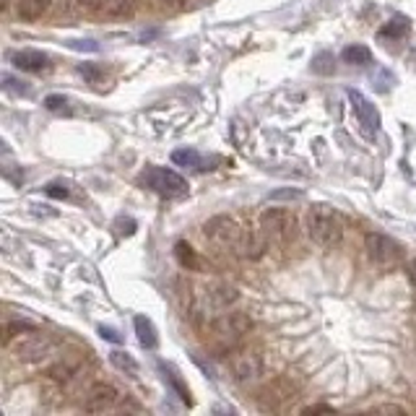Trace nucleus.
Returning a JSON list of instances; mask_svg holds the SVG:
<instances>
[{"label":"nucleus","mask_w":416,"mask_h":416,"mask_svg":"<svg viewBox=\"0 0 416 416\" xmlns=\"http://www.w3.org/2000/svg\"><path fill=\"white\" fill-rule=\"evenodd\" d=\"M307 235L318 247L333 250L338 247L341 240H343V219L336 208L326 203L312 206L307 211Z\"/></svg>","instance_id":"f257e3e1"},{"label":"nucleus","mask_w":416,"mask_h":416,"mask_svg":"<svg viewBox=\"0 0 416 416\" xmlns=\"http://www.w3.org/2000/svg\"><path fill=\"white\" fill-rule=\"evenodd\" d=\"M250 328H252V320L245 312H224L203 333H206V341L216 351L229 354L232 348H237V343L242 341L245 333H250Z\"/></svg>","instance_id":"f03ea898"},{"label":"nucleus","mask_w":416,"mask_h":416,"mask_svg":"<svg viewBox=\"0 0 416 416\" xmlns=\"http://www.w3.org/2000/svg\"><path fill=\"white\" fill-rule=\"evenodd\" d=\"M260 232L268 245H292L299 235V221L289 208H265L260 216Z\"/></svg>","instance_id":"7ed1b4c3"},{"label":"nucleus","mask_w":416,"mask_h":416,"mask_svg":"<svg viewBox=\"0 0 416 416\" xmlns=\"http://www.w3.org/2000/svg\"><path fill=\"white\" fill-rule=\"evenodd\" d=\"M227 364L240 385H255L265 375V359L255 348H232L227 354Z\"/></svg>","instance_id":"20e7f679"},{"label":"nucleus","mask_w":416,"mask_h":416,"mask_svg":"<svg viewBox=\"0 0 416 416\" xmlns=\"http://www.w3.org/2000/svg\"><path fill=\"white\" fill-rule=\"evenodd\" d=\"M203 237L216 250H227V252H237V255H240L245 229L240 227L237 219H232V216H213L211 221H206Z\"/></svg>","instance_id":"39448f33"},{"label":"nucleus","mask_w":416,"mask_h":416,"mask_svg":"<svg viewBox=\"0 0 416 416\" xmlns=\"http://www.w3.org/2000/svg\"><path fill=\"white\" fill-rule=\"evenodd\" d=\"M141 185L161 198H180L188 193V180L166 166H146V172L141 174Z\"/></svg>","instance_id":"423d86ee"},{"label":"nucleus","mask_w":416,"mask_h":416,"mask_svg":"<svg viewBox=\"0 0 416 416\" xmlns=\"http://www.w3.org/2000/svg\"><path fill=\"white\" fill-rule=\"evenodd\" d=\"M55 351V341L45 333H26L21 338L16 341L14 346H11V354H14L16 362L21 364H37V362H45L47 356Z\"/></svg>","instance_id":"0eeeda50"},{"label":"nucleus","mask_w":416,"mask_h":416,"mask_svg":"<svg viewBox=\"0 0 416 416\" xmlns=\"http://www.w3.org/2000/svg\"><path fill=\"white\" fill-rule=\"evenodd\" d=\"M364 250H367L372 263L380 265V268H393V265L401 263L403 257L401 245L395 242L393 237L383 235V232H370L364 237Z\"/></svg>","instance_id":"6e6552de"},{"label":"nucleus","mask_w":416,"mask_h":416,"mask_svg":"<svg viewBox=\"0 0 416 416\" xmlns=\"http://www.w3.org/2000/svg\"><path fill=\"white\" fill-rule=\"evenodd\" d=\"M122 395L120 390L110 383H97V385L89 388L86 393V401H83V411L89 414H105V411H117Z\"/></svg>","instance_id":"1a4fd4ad"},{"label":"nucleus","mask_w":416,"mask_h":416,"mask_svg":"<svg viewBox=\"0 0 416 416\" xmlns=\"http://www.w3.org/2000/svg\"><path fill=\"white\" fill-rule=\"evenodd\" d=\"M348 102H351V110L356 114V122H359V128H362L364 136H375L380 128V114H378V107L372 105L370 99L364 97L362 91L356 89H348Z\"/></svg>","instance_id":"9d476101"},{"label":"nucleus","mask_w":416,"mask_h":416,"mask_svg":"<svg viewBox=\"0 0 416 416\" xmlns=\"http://www.w3.org/2000/svg\"><path fill=\"white\" fill-rule=\"evenodd\" d=\"M294 398V385L289 380H273L271 385H265L257 395V406L263 411H279L287 401Z\"/></svg>","instance_id":"9b49d317"},{"label":"nucleus","mask_w":416,"mask_h":416,"mask_svg":"<svg viewBox=\"0 0 416 416\" xmlns=\"http://www.w3.org/2000/svg\"><path fill=\"white\" fill-rule=\"evenodd\" d=\"M11 63L18 70H26V73H42V70L50 68V58L39 50H18V53L11 55Z\"/></svg>","instance_id":"f8f14e48"},{"label":"nucleus","mask_w":416,"mask_h":416,"mask_svg":"<svg viewBox=\"0 0 416 416\" xmlns=\"http://www.w3.org/2000/svg\"><path fill=\"white\" fill-rule=\"evenodd\" d=\"M53 0H16V16L21 21H37L47 14Z\"/></svg>","instance_id":"ddd939ff"},{"label":"nucleus","mask_w":416,"mask_h":416,"mask_svg":"<svg viewBox=\"0 0 416 416\" xmlns=\"http://www.w3.org/2000/svg\"><path fill=\"white\" fill-rule=\"evenodd\" d=\"M409 31H411L409 16H393L390 21H385L380 26L378 37L380 39H403V37H409Z\"/></svg>","instance_id":"4468645a"},{"label":"nucleus","mask_w":416,"mask_h":416,"mask_svg":"<svg viewBox=\"0 0 416 416\" xmlns=\"http://www.w3.org/2000/svg\"><path fill=\"white\" fill-rule=\"evenodd\" d=\"M133 326H136V333H138L141 346H146V348H156V346H159V336H156V328H154L151 320L144 318V315H138V318L133 320Z\"/></svg>","instance_id":"2eb2a0df"},{"label":"nucleus","mask_w":416,"mask_h":416,"mask_svg":"<svg viewBox=\"0 0 416 416\" xmlns=\"http://www.w3.org/2000/svg\"><path fill=\"white\" fill-rule=\"evenodd\" d=\"M172 161L180 166H193V169H208L206 159L196 149H177V151H172Z\"/></svg>","instance_id":"dca6fc26"},{"label":"nucleus","mask_w":416,"mask_h":416,"mask_svg":"<svg viewBox=\"0 0 416 416\" xmlns=\"http://www.w3.org/2000/svg\"><path fill=\"white\" fill-rule=\"evenodd\" d=\"M341 58H343V63H348V65H370L372 63L370 47H364V45H348L346 50L341 53Z\"/></svg>","instance_id":"f3484780"},{"label":"nucleus","mask_w":416,"mask_h":416,"mask_svg":"<svg viewBox=\"0 0 416 416\" xmlns=\"http://www.w3.org/2000/svg\"><path fill=\"white\" fill-rule=\"evenodd\" d=\"M136 11V0H105L102 14L112 16V18H122V16H133Z\"/></svg>","instance_id":"a211bd4d"},{"label":"nucleus","mask_w":416,"mask_h":416,"mask_svg":"<svg viewBox=\"0 0 416 416\" xmlns=\"http://www.w3.org/2000/svg\"><path fill=\"white\" fill-rule=\"evenodd\" d=\"M39 331L34 323H29V320H11L6 326V336H3V343L6 346H11V341L14 338H21V336H26V333H34Z\"/></svg>","instance_id":"6ab92c4d"},{"label":"nucleus","mask_w":416,"mask_h":416,"mask_svg":"<svg viewBox=\"0 0 416 416\" xmlns=\"http://www.w3.org/2000/svg\"><path fill=\"white\" fill-rule=\"evenodd\" d=\"M76 375H78V367L76 364H70V362H58L47 370V378H53L55 383H63V385H68Z\"/></svg>","instance_id":"aec40b11"},{"label":"nucleus","mask_w":416,"mask_h":416,"mask_svg":"<svg viewBox=\"0 0 416 416\" xmlns=\"http://www.w3.org/2000/svg\"><path fill=\"white\" fill-rule=\"evenodd\" d=\"M174 255H177V260H180L182 268L196 271L198 265H201V260H198V255H196V250L190 247L188 242H177V245H174Z\"/></svg>","instance_id":"412c9836"},{"label":"nucleus","mask_w":416,"mask_h":416,"mask_svg":"<svg viewBox=\"0 0 416 416\" xmlns=\"http://www.w3.org/2000/svg\"><path fill=\"white\" fill-rule=\"evenodd\" d=\"M110 362H112L120 372H128L130 378H136L138 375V362L130 354H125V351H112V354H110Z\"/></svg>","instance_id":"4be33fe9"},{"label":"nucleus","mask_w":416,"mask_h":416,"mask_svg":"<svg viewBox=\"0 0 416 416\" xmlns=\"http://www.w3.org/2000/svg\"><path fill=\"white\" fill-rule=\"evenodd\" d=\"M312 73H318V76H331L333 70H336V60H333V53H318L312 58Z\"/></svg>","instance_id":"5701e85b"},{"label":"nucleus","mask_w":416,"mask_h":416,"mask_svg":"<svg viewBox=\"0 0 416 416\" xmlns=\"http://www.w3.org/2000/svg\"><path fill=\"white\" fill-rule=\"evenodd\" d=\"M45 107L50 112H58V114H70V102L63 94H50L45 97Z\"/></svg>","instance_id":"b1692460"},{"label":"nucleus","mask_w":416,"mask_h":416,"mask_svg":"<svg viewBox=\"0 0 416 416\" xmlns=\"http://www.w3.org/2000/svg\"><path fill=\"white\" fill-rule=\"evenodd\" d=\"M78 73H81L89 83H102V78H105V70L99 68L97 63H81V65H78Z\"/></svg>","instance_id":"393cba45"},{"label":"nucleus","mask_w":416,"mask_h":416,"mask_svg":"<svg viewBox=\"0 0 416 416\" xmlns=\"http://www.w3.org/2000/svg\"><path fill=\"white\" fill-rule=\"evenodd\" d=\"M164 378L169 380V385H172L174 390H177V395H180V401H182V403H188V406H190V403H193V401H190V390H188L185 385H182V380L177 378L174 372H169V375H164Z\"/></svg>","instance_id":"a878e982"},{"label":"nucleus","mask_w":416,"mask_h":416,"mask_svg":"<svg viewBox=\"0 0 416 416\" xmlns=\"http://www.w3.org/2000/svg\"><path fill=\"white\" fill-rule=\"evenodd\" d=\"M136 229H138V224L133 219H120V221H117V235H120V237L136 235Z\"/></svg>","instance_id":"bb28decb"},{"label":"nucleus","mask_w":416,"mask_h":416,"mask_svg":"<svg viewBox=\"0 0 416 416\" xmlns=\"http://www.w3.org/2000/svg\"><path fill=\"white\" fill-rule=\"evenodd\" d=\"M45 193L50 198H68V188H65V185H60V182H53V185H47Z\"/></svg>","instance_id":"cd10ccee"},{"label":"nucleus","mask_w":416,"mask_h":416,"mask_svg":"<svg viewBox=\"0 0 416 416\" xmlns=\"http://www.w3.org/2000/svg\"><path fill=\"white\" fill-rule=\"evenodd\" d=\"M99 336H102V338H107V341H112V343H120V341H122L120 333L114 331V328H110V326H102V328H99Z\"/></svg>","instance_id":"c85d7f7f"},{"label":"nucleus","mask_w":416,"mask_h":416,"mask_svg":"<svg viewBox=\"0 0 416 416\" xmlns=\"http://www.w3.org/2000/svg\"><path fill=\"white\" fill-rule=\"evenodd\" d=\"M375 414H406L403 406H395V403H385V406H375Z\"/></svg>","instance_id":"c756f323"},{"label":"nucleus","mask_w":416,"mask_h":416,"mask_svg":"<svg viewBox=\"0 0 416 416\" xmlns=\"http://www.w3.org/2000/svg\"><path fill=\"white\" fill-rule=\"evenodd\" d=\"M76 3L83 11H97V14H102V6H105V0H76Z\"/></svg>","instance_id":"7c9ffc66"},{"label":"nucleus","mask_w":416,"mask_h":416,"mask_svg":"<svg viewBox=\"0 0 416 416\" xmlns=\"http://www.w3.org/2000/svg\"><path fill=\"white\" fill-rule=\"evenodd\" d=\"M304 414H333V406H326V403H315V406H307Z\"/></svg>","instance_id":"2f4dec72"},{"label":"nucleus","mask_w":416,"mask_h":416,"mask_svg":"<svg viewBox=\"0 0 416 416\" xmlns=\"http://www.w3.org/2000/svg\"><path fill=\"white\" fill-rule=\"evenodd\" d=\"M117 411H141V406L130 401L128 395H122V401H120V406H117Z\"/></svg>","instance_id":"473e14b6"},{"label":"nucleus","mask_w":416,"mask_h":416,"mask_svg":"<svg viewBox=\"0 0 416 416\" xmlns=\"http://www.w3.org/2000/svg\"><path fill=\"white\" fill-rule=\"evenodd\" d=\"M273 201H279V198H302L299 190H281V193H273Z\"/></svg>","instance_id":"72a5a7b5"},{"label":"nucleus","mask_w":416,"mask_h":416,"mask_svg":"<svg viewBox=\"0 0 416 416\" xmlns=\"http://www.w3.org/2000/svg\"><path fill=\"white\" fill-rule=\"evenodd\" d=\"M409 279H411V284H414V289H416V260H411V265H409Z\"/></svg>","instance_id":"f704fd0d"},{"label":"nucleus","mask_w":416,"mask_h":416,"mask_svg":"<svg viewBox=\"0 0 416 416\" xmlns=\"http://www.w3.org/2000/svg\"><path fill=\"white\" fill-rule=\"evenodd\" d=\"M164 3H169V6H177V8H185L190 0H164Z\"/></svg>","instance_id":"c9c22d12"},{"label":"nucleus","mask_w":416,"mask_h":416,"mask_svg":"<svg viewBox=\"0 0 416 416\" xmlns=\"http://www.w3.org/2000/svg\"><path fill=\"white\" fill-rule=\"evenodd\" d=\"M11 8V0H3V11H8Z\"/></svg>","instance_id":"e433bc0d"}]
</instances>
